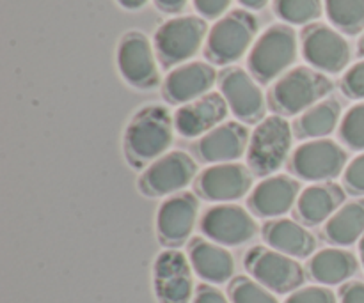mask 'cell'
Masks as SVG:
<instances>
[{
	"label": "cell",
	"instance_id": "6da1fadb",
	"mask_svg": "<svg viewBox=\"0 0 364 303\" xmlns=\"http://www.w3.org/2000/svg\"><path fill=\"white\" fill-rule=\"evenodd\" d=\"M174 116L164 105H146L128 121L123 133V153L135 169H144L169 153L174 141Z\"/></svg>",
	"mask_w": 364,
	"mask_h": 303
},
{
	"label": "cell",
	"instance_id": "7a4b0ae2",
	"mask_svg": "<svg viewBox=\"0 0 364 303\" xmlns=\"http://www.w3.org/2000/svg\"><path fill=\"white\" fill-rule=\"evenodd\" d=\"M333 80L326 73L308 66L287 71L269 92V105L279 116H299L322 101L333 91Z\"/></svg>",
	"mask_w": 364,
	"mask_h": 303
},
{
	"label": "cell",
	"instance_id": "3957f363",
	"mask_svg": "<svg viewBox=\"0 0 364 303\" xmlns=\"http://www.w3.org/2000/svg\"><path fill=\"white\" fill-rule=\"evenodd\" d=\"M297 32L287 23H276L263 31L247 57L249 73L258 84L279 80L297 60Z\"/></svg>",
	"mask_w": 364,
	"mask_h": 303
},
{
	"label": "cell",
	"instance_id": "277c9868",
	"mask_svg": "<svg viewBox=\"0 0 364 303\" xmlns=\"http://www.w3.org/2000/svg\"><path fill=\"white\" fill-rule=\"evenodd\" d=\"M258 20L247 9H233L224 14L210 28L205 43V57L215 66L237 62L255 45Z\"/></svg>",
	"mask_w": 364,
	"mask_h": 303
},
{
	"label": "cell",
	"instance_id": "5b68a950",
	"mask_svg": "<svg viewBox=\"0 0 364 303\" xmlns=\"http://www.w3.org/2000/svg\"><path fill=\"white\" fill-rule=\"evenodd\" d=\"M208 23L196 14L174 16L164 21L153 35L156 59L164 70L178 67L201 50L208 38Z\"/></svg>",
	"mask_w": 364,
	"mask_h": 303
},
{
	"label": "cell",
	"instance_id": "8992f818",
	"mask_svg": "<svg viewBox=\"0 0 364 303\" xmlns=\"http://www.w3.org/2000/svg\"><path fill=\"white\" fill-rule=\"evenodd\" d=\"M294 130L279 114L267 116L256 124L247 148V167L258 177L274 176L284 165L291 151Z\"/></svg>",
	"mask_w": 364,
	"mask_h": 303
},
{
	"label": "cell",
	"instance_id": "52a82bcc",
	"mask_svg": "<svg viewBox=\"0 0 364 303\" xmlns=\"http://www.w3.org/2000/svg\"><path fill=\"white\" fill-rule=\"evenodd\" d=\"M249 275L277 294H291L301 290L306 280L304 268L297 259L284 255L274 248L252 247L244 258Z\"/></svg>",
	"mask_w": 364,
	"mask_h": 303
},
{
	"label": "cell",
	"instance_id": "ba28073f",
	"mask_svg": "<svg viewBox=\"0 0 364 303\" xmlns=\"http://www.w3.org/2000/svg\"><path fill=\"white\" fill-rule=\"evenodd\" d=\"M117 70L121 78L139 91H151L160 85L156 52L148 35L141 31H128L117 43Z\"/></svg>",
	"mask_w": 364,
	"mask_h": 303
},
{
	"label": "cell",
	"instance_id": "9c48e42d",
	"mask_svg": "<svg viewBox=\"0 0 364 303\" xmlns=\"http://www.w3.org/2000/svg\"><path fill=\"white\" fill-rule=\"evenodd\" d=\"M291 170L297 177L311 183H327L345 172L348 155L331 138H315L299 145L291 155Z\"/></svg>",
	"mask_w": 364,
	"mask_h": 303
},
{
	"label": "cell",
	"instance_id": "30bf717a",
	"mask_svg": "<svg viewBox=\"0 0 364 303\" xmlns=\"http://www.w3.org/2000/svg\"><path fill=\"white\" fill-rule=\"evenodd\" d=\"M306 62L320 73L338 75L350 62V45L340 31L326 23H311L301 34Z\"/></svg>",
	"mask_w": 364,
	"mask_h": 303
},
{
	"label": "cell",
	"instance_id": "8fae6325",
	"mask_svg": "<svg viewBox=\"0 0 364 303\" xmlns=\"http://www.w3.org/2000/svg\"><path fill=\"white\" fill-rule=\"evenodd\" d=\"M196 174L198 163L188 153L169 151L146 167L137 184L146 197H171L191 184Z\"/></svg>",
	"mask_w": 364,
	"mask_h": 303
},
{
	"label": "cell",
	"instance_id": "7c38bea8",
	"mask_svg": "<svg viewBox=\"0 0 364 303\" xmlns=\"http://www.w3.org/2000/svg\"><path fill=\"white\" fill-rule=\"evenodd\" d=\"M153 290L159 303H192L194 270L188 255L176 248L159 254L153 265Z\"/></svg>",
	"mask_w": 364,
	"mask_h": 303
},
{
	"label": "cell",
	"instance_id": "4fadbf2b",
	"mask_svg": "<svg viewBox=\"0 0 364 303\" xmlns=\"http://www.w3.org/2000/svg\"><path fill=\"white\" fill-rule=\"evenodd\" d=\"M199 229L213 243L240 247L256 236L258 224L247 209L228 202L206 209L199 220Z\"/></svg>",
	"mask_w": 364,
	"mask_h": 303
},
{
	"label": "cell",
	"instance_id": "5bb4252c",
	"mask_svg": "<svg viewBox=\"0 0 364 303\" xmlns=\"http://www.w3.org/2000/svg\"><path fill=\"white\" fill-rule=\"evenodd\" d=\"M219 87L231 114L238 121L258 124L267 117L265 94L249 71L242 67H228L220 73Z\"/></svg>",
	"mask_w": 364,
	"mask_h": 303
},
{
	"label": "cell",
	"instance_id": "9a60e30c",
	"mask_svg": "<svg viewBox=\"0 0 364 303\" xmlns=\"http://www.w3.org/2000/svg\"><path fill=\"white\" fill-rule=\"evenodd\" d=\"M252 170L242 163H217L203 170L196 180L198 194L205 201L228 204L245 197L252 188Z\"/></svg>",
	"mask_w": 364,
	"mask_h": 303
},
{
	"label": "cell",
	"instance_id": "2e32d148",
	"mask_svg": "<svg viewBox=\"0 0 364 303\" xmlns=\"http://www.w3.org/2000/svg\"><path fill=\"white\" fill-rule=\"evenodd\" d=\"M199 199L191 192L171 195L160 204L156 213V234L160 243L176 248L187 243L198 224Z\"/></svg>",
	"mask_w": 364,
	"mask_h": 303
},
{
	"label": "cell",
	"instance_id": "e0dca14e",
	"mask_svg": "<svg viewBox=\"0 0 364 303\" xmlns=\"http://www.w3.org/2000/svg\"><path fill=\"white\" fill-rule=\"evenodd\" d=\"M217 82V71L210 62H185L169 71L162 84V96L171 105H185L208 94Z\"/></svg>",
	"mask_w": 364,
	"mask_h": 303
},
{
	"label": "cell",
	"instance_id": "ac0fdd59",
	"mask_svg": "<svg viewBox=\"0 0 364 303\" xmlns=\"http://www.w3.org/2000/svg\"><path fill=\"white\" fill-rule=\"evenodd\" d=\"M301 184L287 174L269 176L252 188L249 195V208L262 219H279L297 206Z\"/></svg>",
	"mask_w": 364,
	"mask_h": 303
},
{
	"label": "cell",
	"instance_id": "d6986e66",
	"mask_svg": "<svg viewBox=\"0 0 364 303\" xmlns=\"http://www.w3.org/2000/svg\"><path fill=\"white\" fill-rule=\"evenodd\" d=\"M228 110L230 106L220 92H208L174 112V128L185 138L203 137L224 123Z\"/></svg>",
	"mask_w": 364,
	"mask_h": 303
},
{
	"label": "cell",
	"instance_id": "ffe728a7",
	"mask_svg": "<svg viewBox=\"0 0 364 303\" xmlns=\"http://www.w3.org/2000/svg\"><path fill=\"white\" fill-rule=\"evenodd\" d=\"M249 141V130L244 124L238 121H228L203 135L196 145V151L199 158L210 165L233 163L247 155Z\"/></svg>",
	"mask_w": 364,
	"mask_h": 303
},
{
	"label": "cell",
	"instance_id": "44dd1931",
	"mask_svg": "<svg viewBox=\"0 0 364 303\" xmlns=\"http://www.w3.org/2000/svg\"><path fill=\"white\" fill-rule=\"evenodd\" d=\"M188 261L199 279L210 284H226L235 273V259L226 247L205 238L188 241Z\"/></svg>",
	"mask_w": 364,
	"mask_h": 303
},
{
	"label": "cell",
	"instance_id": "7402d4cb",
	"mask_svg": "<svg viewBox=\"0 0 364 303\" xmlns=\"http://www.w3.org/2000/svg\"><path fill=\"white\" fill-rule=\"evenodd\" d=\"M262 234L270 248L294 259H306L316 250V238L295 220H269L263 224Z\"/></svg>",
	"mask_w": 364,
	"mask_h": 303
},
{
	"label": "cell",
	"instance_id": "603a6c76",
	"mask_svg": "<svg viewBox=\"0 0 364 303\" xmlns=\"http://www.w3.org/2000/svg\"><path fill=\"white\" fill-rule=\"evenodd\" d=\"M345 202V190L336 183H316L304 188L299 195L297 215L306 226L327 222Z\"/></svg>",
	"mask_w": 364,
	"mask_h": 303
},
{
	"label": "cell",
	"instance_id": "cb8c5ba5",
	"mask_svg": "<svg viewBox=\"0 0 364 303\" xmlns=\"http://www.w3.org/2000/svg\"><path fill=\"white\" fill-rule=\"evenodd\" d=\"M308 268L313 279L322 286H338L358 273L359 261L352 252L343 248H323L313 254Z\"/></svg>",
	"mask_w": 364,
	"mask_h": 303
},
{
	"label": "cell",
	"instance_id": "d4e9b609",
	"mask_svg": "<svg viewBox=\"0 0 364 303\" xmlns=\"http://www.w3.org/2000/svg\"><path fill=\"white\" fill-rule=\"evenodd\" d=\"M323 234L338 247H350L364 236V199L347 202L326 222Z\"/></svg>",
	"mask_w": 364,
	"mask_h": 303
},
{
	"label": "cell",
	"instance_id": "484cf974",
	"mask_svg": "<svg viewBox=\"0 0 364 303\" xmlns=\"http://www.w3.org/2000/svg\"><path fill=\"white\" fill-rule=\"evenodd\" d=\"M341 123V106L334 98H327L313 105L301 114L295 121V135L299 138H326L333 133Z\"/></svg>",
	"mask_w": 364,
	"mask_h": 303
},
{
	"label": "cell",
	"instance_id": "4316f807",
	"mask_svg": "<svg viewBox=\"0 0 364 303\" xmlns=\"http://www.w3.org/2000/svg\"><path fill=\"white\" fill-rule=\"evenodd\" d=\"M327 20L341 34L355 35L364 31V0H323Z\"/></svg>",
	"mask_w": 364,
	"mask_h": 303
},
{
	"label": "cell",
	"instance_id": "83f0119b",
	"mask_svg": "<svg viewBox=\"0 0 364 303\" xmlns=\"http://www.w3.org/2000/svg\"><path fill=\"white\" fill-rule=\"evenodd\" d=\"M323 9L322 0H274V13L287 25L316 23Z\"/></svg>",
	"mask_w": 364,
	"mask_h": 303
},
{
	"label": "cell",
	"instance_id": "f1b7e54d",
	"mask_svg": "<svg viewBox=\"0 0 364 303\" xmlns=\"http://www.w3.org/2000/svg\"><path fill=\"white\" fill-rule=\"evenodd\" d=\"M341 142L354 151H364V101L350 106L340 123Z\"/></svg>",
	"mask_w": 364,
	"mask_h": 303
},
{
	"label": "cell",
	"instance_id": "f546056e",
	"mask_svg": "<svg viewBox=\"0 0 364 303\" xmlns=\"http://www.w3.org/2000/svg\"><path fill=\"white\" fill-rule=\"evenodd\" d=\"M231 303H279L272 291L251 277H237L230 284Z\"/></svg>",
	"mask_w": 364,
	"mask_h": 303
},
{
	"label": "cell",
	"instance_id": "4dcf8cb0",
	"mask_svg": "<svg viewBox=\"0 0 364 303\" xmlns=\"http://www.w3.org/2000/svg\"><path fill=\"white\" fill-rule=\"evenodd\" d=\"M284 303H338V300L327 286H308L294 291Z\"/></svg>",
	"mask_w": 364,
	"mask_h": 303
},
{
	"label": "cell",
	"instance_id": "1f68e13d",
	"mask_svg": "<svg viewBox=\"0 0 364 303\" xmlns=\"http://www.w3.org/2000/svg\"><path fill=\"white\" fill-rule=\"evenodd\" d=\"M341 91L350 99H364V60L348 67L341 78Z\"/></svg>",
	"mask_w": 364,
	"mask_h": 303
},
{
	"label": "cell",
	"instance_id": "d6a6232c",
	"mask_svg": "<svg viewBox=\"0 0 364 303\" xmlns=\"http://www.w3.org/2000/svg\"><path fill=\"white\" fill-rule=\"evenodd\" d=\"M343 184L350 194L364 195V153L355 156L343 172Z\"/></svg>",
	"mask_w": 364,
	"mask_h": 303
},
{
	"label": "cell",
	"instance_id": "836d02e7",
	"mask_svg": "<svg viewBox=\"0 0 364 303\" xmlns=\"http://www.w3.org/2000/svg\"><path fill=\"white\" fill-rule=\"evenodd\" d=\"M194 9L205 20H219L228 13L231 0H192Z\"/></svg>",
	"mask_w": 364,
	"mask_h": 303
},
{
	"label": "cell",
	"instance_id": "e575fe53",
	"mask_svg": "<svg viewBox=\"0 0 364 303\" xmlns=\"http://www.w3.org/2000/svg\"><path fill=\"white\" fill-rule=\"evenodd\" d=\"M192 303H231L226 298V294L223 293L217 287L210 286V284H199L196 287V293H194V300Z\"/></svg>",
	"mask_w": 364,
	"mask_h": 303
},
{
	"label": "cell",
	"instance_id": "d590c367",
	"mask_svg": "<svg viewBox=\"0 0 364 303\" xmlns=\"http://www.w3.org/2000/svg\"><path fill=\"white\" fill-rule=\"evenodd\" d=\"M340 302L364 303V282H361V280H354V282L345 284L340 291Z\"/></svg>",
	"mask_w": 364,
	"mask_h": 303
},
{
	"label": "cell",
	"instance_id": "8d00e7d4",
	"mask_svg": "<svg viewBox=\"0 0 364 303\" xmlns=\"http://www.w3.org/2000/svg\"><path fill=\"white\" fill-rule=\"evenodd\" d=\"M156 9H160L166 14H178L185 9L188 0H153Z\"/></svg>",
	"mask_w": 364,
	"mask_h": 303
},
{
	"label": "cell",
	"instance_id": "74e56055",
	"mask_svg": "<svg viewBox=\"0 0 364 303\" xmlns=\"http://www.w3.org/2000/svg\"><path fill=\"white\" fill-rule=\"evenodd\" d=\"M116 2L127 11H139V9H142V7H144L149 0H116Z\"/></svg>",
	"mask_w": 364,
	"mask_h": 303
},
{
	"label": "cell",
	"instance_id": "f35d334b",
	"mask_svg": "<svg viewBox=\"0 0 364 303\" xmlns=\"http://www.w3.org/2000/svg\"><path fill=\"white\" fill-rule=\"evenodd\" d=\"M240 6H244L245 9H251V11H262L270 0H238Z\"/></svg>",
	"mask_w": 364,
	"mask_h": 303
},
{
	"label": "cell",
	"instance_id": "ab89813d",
	"mask_svg": "<svg viewBox=\"0 0 364 303\" xmlns=\"http://www.w3.org/2000/svg\"><path fill=\"white\" fill-rule=\"evenodd\" d=\"M359 259H361V265L364 268V236L361 238V241H359Z\"/></svg>",
	"mask_w": 364,
	"mask_h": 303
},
{
	"label": "cell",
	"instance_id": "60d3db41",
	"mask_svg": "<svg viewBox=\"0 0 364 303\" xmlns=\"http://www.w3.org/2000/svg\"><path fill=\"white\" fill-rule=\"evenodd\" d=\"M359 53H361V55H364V34H363L361 41H359Z\"/></svg>",
	"mask_w": 364,
	"mask_h": 303
}]
</instances>
